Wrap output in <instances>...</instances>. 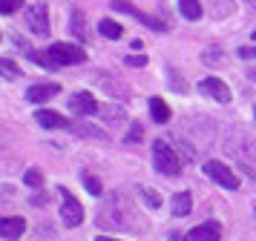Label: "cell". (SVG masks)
I'll return each instance as SVG.
<instances>
[{
    "label": "cell",
    "mask_w": 256,
    "mask_h": 241,
    "mask_svg": "<svg viewBox=\"0 0 256 241\" xmlns=\"http://www.w3.org/2000/svg\"><path fill=\"white\" fill-rule=\"evenodd\" d=\"M219 239H222V227L216 221H204L184 236V241H219Z\"/></svg>",
    "instance_id": "cell-9"
},
{
    "label": "cell",
    "mask_w": 256,
    "mask_h": 241,
    "mask_svg": "<svg viewBox=\"0 0 256 241\" xmlns=\"http://www.w3.org/2000/svg\"><path fill=\"white\" fill-rule=\"evenodd\" d=\"M84 187H86L92 195H101V181H95L92 175H84Z\"/></svg>",
    "instance_id": "cell-21"
},
{
    "label": "cell",
    "mask_w": 256,
    "mask_h": 241,
    "mask_svg": "<svg viewBox=\"0 0 256 241\" xmlns=\"http://www.w3.org/2000/svg\"><path fill=\"white\" fill-rule=\"evenodd\" d=\"M24 230H26V221L24 218H3V224H0V236H3V241H18L20 236H24Z\"/></svg>",
    "instance_id": "cell-11"
},
{
    "label": "cell",
    "mask_w": 256,
    "mask_h": 241,
    "mask_svg": "<svg viewBox=\"0 0 256 241\" xmlns=\"http://www.w3.org/2000/svg\"><path fill=\"white\" fill-rule=\"evenodd\" d=\"M152 161H156V170L164 172V175H178V170H182V161L176 155V149L164 138H158L152 144Z\"/></svg>",
    "instance_id": "cell-1"
},
{
    "label": "cell",
    "mask_w": 256,
    "mask_h": 241,
    "mask_svg": "<svg viewBox=\"0 0 256 241\" xmlns=\"http://www.w3.org/2000/svg\"><path fill=\"white\" fill-rule=\"evenodd\" d=\"M26 23H29V29L35 34H49V14H46V6L44 3H35V6H29L26 11Z\"/></svg>",
    "instance_id": "cell-7"
},
{
    "label": "cell",
    "mask_w": 256,
    "mask_h": 241,
    "mask_svg": "<svg viewBox=\"0 0 256 241\" xmlns=\"http://www.w3.org/2000/svg\"><path fill=\"white\" fill-rule=\"evenodd\" d=\"M60 92L58 83H35V86H29V92H26V101L29 103H46L49 98H55Z\"/></svg>",
    "instance_id": "cell-10"
},
{
    "label": "cell",
    "mask_w": 256,
    "mask_h": 241,
    "mask_svg": "<svg viewBox=\"0 0 256 241\" xmlns=\"http://www.w3.org/2000/svg\"><path fill=\"white\" fill-rule=\"evenodd\" d=\"M24 6V0H0V11L3 14H12L14 9H20Z\"/></svg>",
    "instance_id": "cell-20"
},
{
    "label": "cell",
    "mask_w": 256,
    "mask_h": 241,
    "mask_svg": "<svg viewBox=\"0 0 256 241\" xmlns=\"http://www.w3.org/2000/svg\"><path fill=\"white\" fill-rule=\"evenodd\" d=\"M98 32L104 34V37H110V40H118L121 37V23H116V20H110V17H104V20H98Z\"/></svg>",
    "instance_id": "cell-15"
},
{
    "label": "cell",
    "mask_w": 256,
    "mask_h": 241,
    "mask_svg": "<svg viewBox=\"0 0 256 241\" xmlns=\"http://www.w3.org/2000/svg\"><path fill=\"white\" fill-rule=\"evenodd\" d=\"M70 109L75 115L90 118V115H98V109H101V106H98V101H95L90 92H75V95L70 98Z\"/></svg>",
    "instance_id": "cell-8"
},
{
    "label": "cell",
    "mask_w": 256,
    "mask_h": 241,
    "mask_svg": "<svg viewBox=\"0 0 256 241\" xmlns=\"http://www.w3.org/2000/svg\"><path fill=\"white\" fill-rule=\"evenodd\" d=\"M244 3H248V6H254V9H256V0H244Z\"/></svg>",
    "instance_id": "cell-25"
},
{
    "label": "cell",
    "mask_w": 256,
    "mask_h": 241,
    "mask_svg": "<svg viewBox=\"0 0 256 241\" xmlns=\"http://www.w3.org/2000/svg\"><path fill=\"white\" fill-rule=\"evenodd\" d=\"M190 207H193V195L190 193H176L173 198H170V210H173L176 218H182L190 213Z\"/></svg>",
    "instance_id": "cell-13"
},
{
    "label": "cell",
    "mask_w": 256,
    "mask_h": 241,
    "mask_svg": "<svg viewBox=\"0 0 256 241\" xmlns=\"http://www.w3.org/2000/svg\"><path fill=\"white\" fill-rule=\"evenodd\" d=\"M95 241H118V239H106V236H98Z\"/></svg>",
    "instance_id": "cell-24"
},
{
    "label": "cell",
    "mask_w": 256,
    "mask_h": 241,
    "mask_svg": "<svg viewBox=\"0 0 256 241\" xmlns=\"http://www.w3.org/2000/svg\"><path fill=\"white\" fill-rule=\"evenodd\" d=\"M127 63L130 66H147V55H130Z\"/></svg>",
    "instance_id": "cell-22"
},
{
    "label": "cell",
    "mask_w": 256,
    "mask_h": 241,
    "mask_svg": "<svg viewBox=\"0 0 256 241\" xmlns=\"http://www.w3.org/2000/svg\"><path fill=\"white\" fill-rule=\"evenodd\" d=\"M198 89H202V95H208V98H213V101H219V103H230V98H233L228 83L219 78H204L198 83Z\"/></svg>",
    "instance_id": "cell-5"
},
{
    "label": "cell",
    "mask_w": 256,
    "mask_h": 241,
    "mask_svg": "<svg viewBox=\"0 0 256 241\" xmlns=\"http://www.w3.org/2000/svg\"><path fill=\"white\" fill-rule=\"evenodd\" d=\"M141 198H144V204L152 207V210L162 207V195L156 193V190H150V187H141Z\"/></svg>",
    "instance_id": "cell-17"
},
{
    "label": "cell",
    "mask_w": 256,
    "mask_h": 241,
    "mask_svg": "<svg viewBox=\"0 0 256 241\" xmlns=\"http://www.w3.org/2000/svg\"><path fill=\"white\" fill-rule=\"evenodd\" d=\"M35 121H38L40 126H46V129H66V126H70V121H66L64 115L52 112V109H38V112H35Z\"/></svg>",
    "instance_id": "cell-12"
},
{
    "label": "cell",
    "mask_w": 256,
    "mask_h": 241,
    "mask_svg": "<svg viewBox=\"0 0 256 241\" xmlns=\"http://www.w3.org/2000/svg\"><path fill=\"white\" fill-rule=\"evenodd\" d=\"M204 175H208L210 181H216L219 187H224V190H236V187H239L236 172H233L230 167H224L222 161H208V164H204Z\"/></svg>",
    "instance_id": "cell-3"
},
{
    "label": "cell",
    "mask_w": 256,
    "mask_h": 241,
    "mask_svg": "<svg viewBox=\"0 0 256 241\" xmlns=\"http://www.w3.org/2000/svg\"><path fill=\"white\" fill-rule=\"evenodd\" d=\"M0 72H3V78H18V75H20V69L14 66L12 60H6V57H3V63H0Z\"/></svg>",
    "instance_id": "cell-19"
},
{
    "label": "cell",
    "mask_w": 256,
    "mask_h": 241,
    "mask_svg": "<svg viewBox=\"0 0 256 241\" xmlns=\"http://www.w3.org/2000/svg\"><path fill=\"white\" fill-rule=\"evenodd\" d=\"M49 55L55 57L58 66H72V63H84L86 60V52L75 43H52L49 46Z\"/></svg>",
    "instance_id": "cell-2"
},
{
    "label": "cell",
    "mask_w": 256,
    "mask_h": 241,
    "mask_svg": "<svg viewBox=\"0 0 256 241\" xmlns=\"http://www.w3.org/2000/svg\"><path fill=\"white\" fill-rule=\"evenodd\" d=\"M112 9L118 11H127V14H132V20H138L144 23V26H150V29H156V32H164V23L162 20H156V17H150V14H144L141 9H136L130 0H112Z\"/></svg>",
    "instance_id": "cell-6"
},
{
    "label": "cell",
    "mask_w": 256,
    "mask_h": 241,
    "mask_svg": "<svg viewBox=\"0 0 256 241\" xmlns=\"http://www.w3.org/2000/svg\"><path fill=\"white\" fill-rule=\"evenodd\" d=\"M254 40H256V32H254Z\"/></svg>",
    "instance_id": "cell-26"
},
{
    "label": "cell",
    "mask_w": 256,
    "mask_h": 241,
    "mask_svg": "<svg viewBox=\"0 0 256 241\" xmlns=\"http://www.w3.org/2000/svg\"><path fill=\"white\" fill-rule=\"evenodd\" d=\"M24 184L26 187H44V175H40V170H26Z\"/></svg>",
    "instance_id": "cell-18"
},
{
    "label": "cell",
    "mask_w": 256,
    "mask_h": 241,
    "mask_svg": "<svg viewBox=\"0 0 256 241\" xmlns=\"http://www.w3.org/2000/svg\"><path fill=\"white\" fill-rule=\"evenodd\" d=\"M178 9L184 14L187 20H202V6H198V0H178Z\"/></svg>",
    "instance_id": "cell-16"
},
{
    "label": "cell",
    "mask_w": 256,
    "mask_h": 241,
    "mask_svg": "<svg viewBox=\"0 0 256 241\" xmlns=\"http://www.w3.org/2000/svg\"><path fill=\"white\" fill-rule=\"evenodd\" d=\"M141 135H144V129H141V126H132V132L127 135V141L130 144H132V141H141Z\"/></svg>",
    "instance_id": "cell-23"
},
{
    "label": "cell",
    "mask_w": 256,
    "mask_h": 241,
    "mask_svg": "<svg viewBox=\"0 0 256 241\" xmlns=\"http://www.w3.org/2000/svg\"><path fill=\"white\" fill-rule=\"evenodd\" d=\"M150 115H152V121H156V124H167L173 112H170V106H167L162 98H150Z\"/></svg>",
    "instance_id": "cell-14"
},
{
    "label": "cell",
    "mask_w": 256,
    "mask_h": 241,
    "mask_svg": "<svg viewBox=\"0 0 256 241\" xmlns=\"http://www.w3.org/2000/svg\"><path fill=\"white\" fill-rule=\"evenodd\" d=\"M58 193H60V198H64V207H60V221H64L66 227H78V224L84 221V207L70 195V190H64V187H60Z\"/></svg>",
    "instance_id": "cell-4"
}]
</instances>
